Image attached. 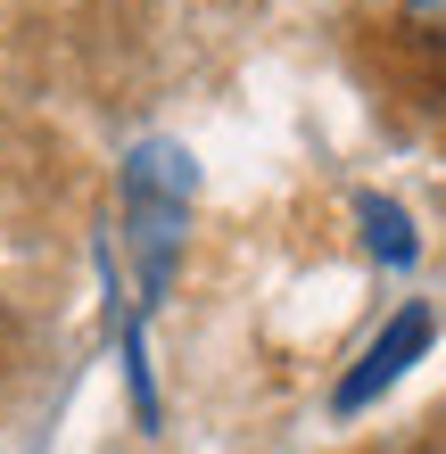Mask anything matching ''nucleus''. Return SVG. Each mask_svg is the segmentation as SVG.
Instances as JSON below:
<instances>
[{"instance_id":"obj_1","label":"nucleus","mask_w":446,"mask_h":454,"mask_svg":"<svg viewBox=\"0 0 446 454\" xmlns=\"http://www.w3.org/2000/svg\"><path fill=\"white\" fill-rule=\"evenodd\" d=\"M124 207H133V248H141V289L166 281L174 239H182V207H191V157L174 141H141L124 166Z\"/></svg>"},{"instance_id":"obj_2","label":"nucleus","mask_w":446,"mask_h":454,"mask_svg":"<svg viewBox=\"0 0 446 454\" xmlns=\"http://www.w3.org/2000/svg\"><path fill=\"white\" fill-rule=\"evenodd\" d=\"M430 339H438V314H430V306H405L397 323H388L372 347H364V364L348 372V380H339V396H331V405H339V413L372 405V396H380L388 380H405V372H413V356H422Z\"/></svg>"},{"instance_id":"obj_3","label":"nucleus","mask_w":446,"mask_h":454,"mask_svg":"<svg viewBox=\"0 0 446 454\" xmlns=\"http://www.w3.org/2000/svg\"><path fill=\"white\" fill-rule=\"evenodd\" d=\"M356 215H364V231H372V256H388V264H405V256H413V231H405V215H397L388 199H364Z\"/></svg>"},{"instance_id":"obj_4","label":"nucleus","mask_w":446,"mask_h":454,"mask_svg":"<svg viewBox=\"0 0 446 454\" xmlns=\"http://www.w3.org/2000/svg\"><path fill=\"white\" fill-rule=\"evenodd\" d=\"M405 25H413L422 42H438V50H446V0H405Z\"/></svg>"}]
</instances>
